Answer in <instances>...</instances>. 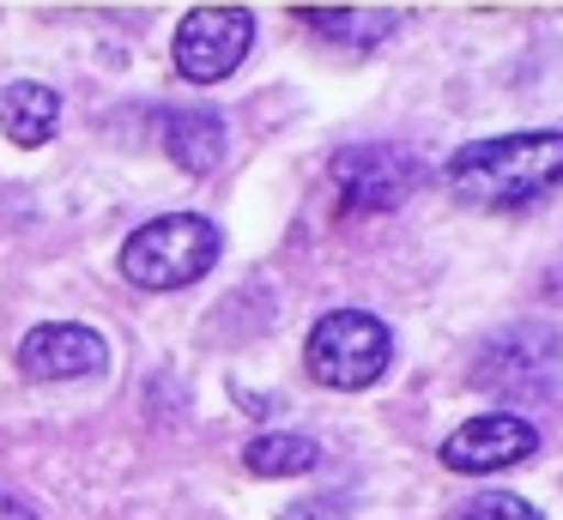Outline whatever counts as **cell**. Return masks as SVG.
<instances>
[{
  "label": "cell",
  "instance_id": "cell-1",
  "mask_svg": "<svg viewBox=\"0 0 563 520\" xmlns=\"http://www.w3.org/2000/svg\"><path fill=\"white\" fill-rule=\"evenodd\" d=\"M454 200L485 206V212H521L551 193H563V133H503V140H473L442 164Z\"/></svg>",
  "mask_w": 563,
  "mask_h": 520
},
{
  "label": "cell",
  "instance_id": "cell-2",
  "mask_svg": "<svg viewBox=\"0 0 563 520\" xmlns=\"http://www.w3.org/2000/svg\"><path fill=\"white\" fill-rule=\"evenodd\" d=\"M224 254V230L200 212H164L146 218L134 236L122 242V278L140 290H183L207 278Z\"/></svg>",
  "mask_w": 563,
  "mask_h": 520
},
{
  "label": "cell",
  "instance_id": "cell-3",
  "mask_svg": "<svg viewBox=\"0 0 563 520\" xmlns=\"http://www.w3.org/2000/svg\"><path fill=\"white\" fill-rule=\"evenodd\" d=\"M394 363V333L388 321L364 309H333L309 327V345H303V369L309 381L333 387V394H357V387H376Z\"/></svg>",
  "mask_w": 563,
  "mask_h": 520
},
{
  "label": "cell",
  "instance_id": "cell-4",
  "mask_svg": "<svg viewBox=\"0 0 563 520\" xmlns=\"http://www.w3.org/2000/svg\"><path fill=\"white\" fill-rule=\"evenodd\" d=\"M255 48V12L249 7H195L176 24V73L188 85H219L243 67V55Z\"/></svg>",
  "mask_w": 563,
  "mask_h": 520
},
{
  "label": "cell",
  "instance_id": "cell-5",
  "mask_svg": "<svg viewBox=\"0 0 563 520\" xmlns=\"http://www.w3.org/2000/svg\"><path fill=\"white\" fill-rule=\"evenodd\" d=\"M558 363H563V345L551 327L527 321V327H509L497 333L473 363V381L490 387L503 399H545L558 387Z\"/></svg>",
  "mask_w": 563,
  "mask_h": 520
},
{
  "label": "cell",
  "instance_id": "cell-6",
  "mask_svg": "<svg viewBox=\"0 0 563 520\" xmlns=\"http://www.w3.org/2000/svg\"><path fill=\"white\" fill-rule=\"evenodd\" d=\"M333 193H340L352 212H394L406 193L418 188V157L400 152V145H345L333 157Z\"/></svg>",
  "mask_w": 563,
  "mask_h": 520
},
{
  "label": "cell",
  "instance_id": "cell-7",
  "mask_svg": "<svg viewBox=\"0 0 563 520\" xmlns=\"http://www.w3.org/2000/svg\"><path fill=\"white\" fill-rule=\"evenodd\" d=\"M437 454L449 472H509L539 454V430L515 411H485V418H466Z\"/></svg>",
  "mask_w": 563,
  "mask_h": 520
},
{
  "label": "cell",
  "instance_id": "cell-8",
  "mask_svg": "<svg viewBox=\"0 0 563 520\" xmlns=\"http://www.w3.org/2000/svg\"><path fill=\"white\" fill-rule=\"evenodd\" d=\"M19 369L31 381H79V375H103L110 369V345L98 327L79 321H43L19 339Z\"/></svg>",
  "mask_w": 563,
  "mask_h": 520
},
{
  "label": "cell",
  "instance_id": "cell-9",
  "mask_svg": "<svg viewBox=\"0 0 563 520\" xmlns=\"http://www.w3.org/2000/svg\"><path fill=\"white\" fill-rule=\"evenodd\" d=\"M158 140L176 157V169H188V176H212L224 164V121L212 109H164Z\"/></svg>",
  "mask_w": 563,
  "mask_h": 520
},
{
  "label": "cell",
  "instance_id": "cell-10",
  "mask_svg": "<svg viewBox=\"0 0 563 520\" xmlns=\"http://www.w3.org/2000/svg\"><path fill=\"white\" fill-rule=\"evenodd\" d=\"M55 128H62V97H55L43 79L0 85V133H7L13 145L37 152V145L55 140Z\"/></svg>",
  "mask_w": 563,
  "mask_h": 520
},
{
  "label": "cell",
  "instance_id": "cell-11",
  "mask_svg": "<svg viewBox=\"0 0 563 520\" xmlns=\"http://www.w3.org/2000/svg\"><path fill=\"white\" fill-rule=\"evenodd\" d=\"M297 19H303L316 36H333V43L357 48V55L400 31V12H388V7H303Z\"/></svg>",
  "mask_w": 563,
  "mask_h": 520
},
{
  "label": "cell",
  "instance_id": "cell-12",
  "mask_svg": "<svg viewBox=\"0 0 563 520\" xmlns=\"http://www.w3.org/2000/svg\"><path fill=\"white\" fill-rule=\"evenodd\" d=\"M243 466L255 472V478H303V472L321 466V442H309V435H297V430H261L255 442L243 447Z\"/></svg>",
  "mask_w": 563,
  "mask_h": 520
},
{
  "label": "cell",
  "instance_id": "cell-13",
  "mask_svg": "<svg viewBox=\"0 0 563 520\" xmlns=\"http://www.w3.org/2000/svg\"><path fill=\"white\" fill-rule=\"evenodd\" d=\"M449 520H545V515L515 490H478V496H466Z\"/></svg>",
  "mask_w": 563,
  "mask_h": 520
},
{
  "label": "cell",
  "instance_id": "cell-14",
  "mask_svg": "<svg viewBox=\"0 0 563 520\" xmlns=\"http://www.w3.org/2000/svg\"><path fill=\"white\" fill-rule=\"evenodd\" d=\"M279 520H352V508H345V496H303Z\"/></svg>",
  "mask_w": 563,
  "mask_h": 520
}]
</instances>
